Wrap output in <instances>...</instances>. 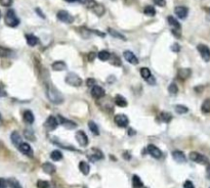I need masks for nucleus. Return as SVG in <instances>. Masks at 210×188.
Returning a JSON list of instances; mask_svg holds the SVG:
<instances>
[{
  "label": "nucleus",
  "mask_w": 210,
  "mask_h": 188,
  "mask_svg": "<svg viewBox=\"0 0 210 188\" xmlns=\"http://www.w3.org/2000/svg\"><path fill=\"white\" fill-rule=\"evenodd\" d=\"M46 96H47L48 100L52 102L53 105H61L64 101V96L63 94L55 88L51 84H47L46 85Z\"/></svg>",
  "instance_id": "nucleus-1"
},
{
  "label": "nucleus",
  "mask_w": 210,
  "mask_h": 188,
  "mask_svg": "<svg viewBox=\"0 0 210 188\" xmlns=\"http://www.w3.org/2000/svg\"><path fill=\"white\" fill-rule=\"evenodd\" d=\"M4 21L6 25L8 27H11V28H15V27L19 26L20 24V19H18V16H16L15 11H12V9L7 11V12H6L5 15Z\"/></svg>",
  "instance_id": "nucleus-2"
},
{
  "label": "nucleus",
  "mask_w": 210,
  "mask_h": 188,
  "mask_svg": "<svg viewBox=\"0 0 210 188\" xmlns=\"http://www.w3.org/2000/svg\"><path fill=\"white\" fill-rule=\"evenodd\" d=\"M66 82L71 86L79 87V86H81V84H82V79L80 78L77 74L69 73L66 77Z\"/></svg>",
  "instance_id": "nucleus-3"
},
{
  "label": "nucleus",
  "mask_w": 210,
  "mask_h": 188,
  "mask_svg": "<svg viewBox=\"0 0 210 188\" xmlns=\"http://www.w3.org/2000/svg\"><path fill=\"white\" fill-rule=\"evenodd\" d=\"M190 160H193V162L195 163H198V164H209V160L206 156H204L203 154L199 153L197 152H192L190 153Z\"/></svg>",
  "instance_id": "nucleus-4"
},
{
  "label": "nucleus",
  "mask_w": 210,
  "mask_h": 188,
  "mask_svg": "<svg viewBox=\"0 0 210 188\" xmlns=\"http://www.w3.org/2000/svg\"><path fill=\"white\" fill-rule=\"evenodd\" d=\"M87 4H88V7L90 9H92V11L94 12L98 16H102L105 13L104 5L98 4V3H96L95 1H93V0H89V1L87 2Z\"/></svg>",
  "instance_id": "nucleus-5"
},
{
  "label": "nucleus",
  "mask_w": 210,
  "mask_h": 188,
  "mask_svg": "<svg viewBox=\"0 0 210 188\" xmlns=\"http://www.w3.org/2000/svg\"><path fill=\"white\" fill-rule=\"evenodd\" d=\"M56 18H58L61 22L66 23V24H72L74 22V18L66 11H59L58 12V15H56Z\"/></svg>",
  "instance_id": "nucleus-6"
},
{
  "label": "nucleus",
  "mask_w": 210,
  "mask_h": 188,
  "mask_svg": "<svg viewBox=\"0 0 210 188\" xmlns=\"http://www.w3.org/2000/svg\"><path fill=\"white\" fill-rule=\"evenodd\" d=\"M197 49L201 55V58L205 60V62H209L210 60V49L208 46L204 44H199L197 46Z\"/></svg>",
  "instance_id": "nucleus-7"
},
{
  "label": "nucleus",
  "mask_w": 210,
  "mask_h": 188,
  "mask_svg": "<svg viewBox=\"0 0 210 188\" xmlns=\"http://www.w3.org/2000/svg\"><path fill=\"white\" fill-rule=\"evenodd\" d=\"M75 138L77 140V142L79 143L80 146H82V147L87 146L88 138H87V136H86V134L84 133V131H78L75 135Z\"/></svg>",
  "instance_id": "nucleus-8"
},
{
  "label": "nucleus",
  "mask_w": 210,
  "mask_h": 188,
  "mask_svg": "<svg viewBox=\"0 0 210 188\" xmlns=\"http://www.w3.org/2000/svg\"><path fill=\"white\" fill-rule=\"evenodd\" d=\"M58 125H59L58 120H56L53 116H49V117L47 118V120L45 121V124H44L45 128L47 129L48 131H53V130H55V129H56V127H58Z\"/></svg>",
  "instance_id": "nucleus-9"
},
{
  "label": "nucleus",
  "mask_w": 210,
  "mask_h": 188,
  "mask_svg": "<svg viewBox=\"0 0 210 188\" xmlns=\"http://www.w3.org/2000/svg\"><path fill=\"white\" fill-rule=\"evenodd\" d=\"M147 152H148L150 156H152L153 157H155V159H161V156H162V152L157 146L153 145V144L148 145V147H147Z\"/></svg>",
  "instance_id": "nucleus-10"
},
{
  "label": "nucleus",
  "mask_w": 210,
  "mask_h": 188,
  "mask_svg": "<svg viewBox=\"0 0 210 188\" xmlns=\"http://www.w3.org/2000/svg\"><path fill=\"white\" fill-rule=\"evenodd\" d=\"M114 121H115V123L117 124V126L121 127V128H125V127H127L128 123H129L128 118L126 117L125 115H117V116H115Z\"/></svg>",
  "instance_id": "nucleus-11"
},
{
  "label": "nucleus",
  "mask_w": 210,
  "mask_h": 188,
  "mask_svg": "<svg viewBox=\"0 0 210 188\" xmlns=\"http://www.w3.org/2000/svg\"><path fill=\"white\" fill-rule=\"evenodd\" d=\"M90 93H91V96L95 99H99V98H102V97L105 96L104 88H102L101 86H98V85H94L92 87Z\"/></svg>",
  "instance_id": "nucleus-12"
},
{
  "label": "nucleus",
  "mask_w": 210,
  "mask_h": 188,
  "mask_svg": "<svg viewBox=\"0 0 210 188\" xmlns=\"http://www.w3.org/2000/svg\"><path fill=\"white\" fill-rule=\"evenodd\" d=\"M19 150L22 153H24L25 156H33V150L31 148V146H30V144L26 143V142H22L20 144V146L18 147Z\"/></svg>",
  "instance_id": "nucleus-13"
},
{
  "label": "nucleus",
  "mask_w": 210,
  "mask_h": 188,
  "mask_svg": "<svg viewBox=\"0 0 210 188\" xmlns=\"http://www.w3.org/2000/svg\"><path fill=\"white\" fill-rule=\"evenodd\" d=\"M123 58H125L126 62H128L129 63H132V65H138V58L134 55V53H132L131 51H124L123 53Z\"/></svg>",
  "instance_id": "nucleus-14"
},
{
  "label": "nucleus",
  "mask_w": 210,
  "mask_h": 188,
  "mask_svg": "<svg viewBox=\"0 0 210 188\" xmlns=\"http://www.w3.org/2000/svg\"><path fill=\"white\" fill-rule=\"evenodd\" d=\"M172 157L176 163H179V164L186 163V160L185 153L182 152H179V150H174V152H172Z\"/></svg>",
  "instance_id": "nucleus-15"
},
{
  "label": "nucleus",
  "mask_w": 210,
  "mask_h": 188,
  "mask_svg": "<svg viewBox=\"0 0 210 188\" xmlns=\"http://www.w3.org/2000/svg\"><path fill=\"white\" fill-rule=\"evenodd\" d=\"M174 12H175V15H177L179 19H184L186 18V15H188L189 9L186 8V6H177V7H175Z\"/></svg>",
  "instance_id": "nucleus-16"
},
{
  "label": "nucleus",
  "mask_w": 210,
  "mask_h": 188,
  "mask_svg": "<svg viewBox=\"0 0 210 188\" xmlns=\"http://www.w3.org/2000/svg\"><path fill=\"white\" fill-rule=\"evenodd\" d=\"M192 74V70L190 69H179L178 72H177V77L181 80H186L188 78H190V76H191Z\"/></svg>",
  "instance_id": "nucleus-17"
},
{
  "label": "nucleus",
  "mask_w": 210,
  "mask_h": 188,
  "mask_svg": "<svg viewBox=\"0 0 210 188\" xmlns=\"http://www.w3.org/2000/svg\"><path fill=\"white\" fill-rule=\"evenodd\" d=\"M58 118H59V120L61 121V124H63V126L66 127L67 129H75L76 127H77V124H75L74 122H72V121L64 119V118L61 116H59Z\"/></svg>",
  "instance_id": "nucleus-18"
},
{
  "label": "nucleus",
  "mask_w": 210,
  "mask_h": 188,
  "mask_svg": "<svg viewBox=\"0 0 210 188\" xmlns=\"http://www.w3.org/2000/svg\"><path fill=\"white\" fill-rule=\"evenodd\" d=\"M42 170L43 172L46 173V174H49V175H51L55 172V167L53 166L51 163H44L42 164Z\"/></svg>",
  "instance_id": "nucleus-19"
},
{
  "label": "nucleus",
  "mask_w": 210,
  "mask_h": 188,
  "mask_svg": "<svg viewBox=\"0 0 210 188\" xmlns=\"http://www.w3.org/2000/svg\"><path fill=\"white\" fill-rule=\"evenodd\" d=\"M11 142L13 143V145H15L16 147H19L20 144L22 143V137H21V135H20L18 132H16V131H15V132L11 133Z\"/></svg>",
  "instance_id": "nucleus-20"
},
{
  "label": "nucleus",
  "mask_w": 210,
  "mask_h": 188,
  "mask_svg": "<svg viewBox=\"0 0 210 188\" xmlns=\"http://www.w3.org/2000/svg\"><path fill=\"white\" fill-rule=\"evenodd\" d=\"M26 40H27V43H28L29 46H35V45H37L39 42V39L37 37L32 35V34H27Z\"/></svg>",
  "instance_id": "nucleus-21"
},
{
  "label": "nucleus",
  "mask_w": 210,
  "mask_h": 188,
  "mask_svg": "<svg viewBox=\"0 0 210 188\" xmlns=\"http://www.w3.org/2000/svg\"><path fill=\"white\" fill-rule=\"evenodd\" d=\"M23 119L27 123V124H32L34 122L35 118H34V115H33V113L31 110H26L24 113V115H23Z\"/></svg>",
  "instance_id": "nucleus-22"
},
{
  "label": "nucleus",
  "mask_w": 210,
  "mask_h": 188,
  "mask_svg": "<svg viewBox=\"0 0 210 188\" xmlns=\"http://www.w3.org/2000/svg\"><path fill=\"white\" fill-rule=\"evenodd\" d=\"M79 170L81 171L83 175H88L90 172V167L86 162H80L79 163Z\"/></svg>",
  "instance_id": "nucleus-23"
},
{
  "label": "nucleus",
  "mask_w": 210,
  "mask_h": 188,
  "mask_svg": "<svg viewBox=\"0 0 210 188\" xmlns=\"http://www.w3.org/2000/svg\"><path fill=\"white\" fill-rule=\"evenodd\" d=\"M167 21H168V24L172 27L173 29L181 30V24L178 23V21L175 18H173V16L169 15L168 18H167Z\"/></svg>",
  "instance_id": "nucleus-24"
},
{
  "label": "nucleus",
  "mask_w": 210,
  "mask_h": 188,
  "mask_svg": "<svg viewBox=\"0 0 210 188\" xmlns=\"http://www.w3.org/2000/svg\"><path fill=\"white\" fill-rule=\"evenodd\" d=\"M115 103H116V105H118L120 107H125L126 105H127V101H126V99L121 95H116Z\"/></svg>",
  "instance_id": "nucleus-25"
},
{
  "label": "nucleus",
  "mask_w": 210,
  "mask_h": 188,
  "mask_svg": "<svg viewBox=\"0 0 210 188\" xmlns=\"http://www.w3.org/2000/svg\"><path fill=\"white\" fill-rule=\"evenodd\" d=\"M132 187L133 188H144L142 181L141 180V178L138 176L134 175L132 177Z\"/></svg>",
  "instance_id": "nucleus-26"
},
{
  "label": "nucleus",
  "mask_w": 210,
  "mask_h": 188,
  "mask_svg": "<svg viewBox=\"0 0 210 188\" xmlns=\"http://www.w3.org/2000/svg\"><path fill=\"white\" fill-rule=\"evenodd\" d=\"M52 70H66V68H67V66H66V63L64 62H53L52 63Z\"/></svg>",
  "instance_id": "nucleus-27"
},
{
  "label": "nucleus",
  "mask_w": 210,
  "mask_h": 188,
  "mask_svg": "<svg viewBox=\"0 0 210 188\" xmlns=\"http://www.w3.org/2000/svg\"><path fill=\"white\" fill-rule=\"evenodd\" d=\"M98 58L102 60V62H106V60H109L110 58H111V54H110L109 51H107V50H102V51L98 52Z\"/></svg>",
  "instance_id": "nucleus-28"
},
{
  "label": "nucleus",
  "mask_w": 210,
  "mask_h": 188,
  "mask_svg": "<svg viewBox=\"0 0 210 188\" xmlns=\"http://www.w3.org/2000/svg\"><path fill=\"white\" fill-rule=\"evenodd\" d=\"M7 183H8V186L11 188H23L22 185L20 184V182L15 179V178H9L7 180Z\"/></svg>",
  "instance_id": "nucleus-29"
},
{
  "label": "nucleus",
  "mask_w": 210,
  "mask_h": 188,
  "mask_svg": "<svg viewBox=\"0 0 210 188\" xmlns=\"http://www.w3.org/2000/svg\"><path fill=\"white\" fill-rule=\"evenodd\" d=\"M108 32H109V34L111 35V36H113V37H115V38H118V39H120V40H126V38L124 36H123L122 34H120L119 32H117L116 30H114V29H111V28H109L108 29Z\"/></svg>",
  "instance_id": "nucleus-30"
},
{
  "label": "nucleus",
  "mask_w": 210,
  "mask_h": 188,
  "mask_svg": "<svg viewBox=\"0 0 210 188\" xmlns=\"http://www.w3.org/2000/svg\"><path fill=\"white\" fill-rule=\"evenodd\" d=\"M201 110H202V113H210V98H207L204 100V102L202 103Z\"/></svg>",
  "instance_id": "nucleus-31"
},
{
  "label": "nucleus",
  "mask_w": 210,
  "mask_h": 188,
  "mask_svg": "<svg viewBox=\"0 0 210 188\" xmlns=\"http://www.w3.org/2000/svg\"><path fill=\"white\" fill-rule=\"evenodd\" d=\"M50 159L52 160H55V162H59L63 159V153L59 150H53L50 153Z\"/></svg>",
  "instance_id": "nucleus-32"
},
{
  "label": "nucleus",
  "mask_w": 210,
  "mask_h": 188,
  "mask_svg": "<svg viewBox=\"0 0 210 188\" xmlns=\"http://www.w3.org/2000/svg\"><path fill=\"white\" fill-rule=\"evenodd\" d=\"M88 128L92 132V134H94V135H98V134H99L98 125H96V124L93 122V121H89V122H88Z\"/></svg>",
  "instance_id": "nucleus-33"
},
{
  "label": "nucleus",
  "mask_w": 210,
  "mask_h": 188,
  "mask_svg": "<svg viewBox=\"0 0 210 188\" xmlns=\"http://www.w3.org/2000/svg\"><path fill=\"white\" fill-rule=\"evenodd\" d=\"M141 75H142V78L146 80V81H148V80L152 77L151 70H150L148 68H142L141 69Z\"/></svg>",
  "instance_id": "nucleus-34"
},
{
  "label": "nucleus",
  "mask_w": 210,
  "mask_h": 188,
  "mask_svg": "<svg viewBox=\"0 0 210 188\" xmlns=\"http://www.w3.org/2000/svg\"><path fill=\"white\" fill-rule=\"evenodd\" d=\"M37 187L38 188H55L50 182L44 181V180H39L37 182Z\"/></svg>",
  "instance_id": "nucleus-35"
},
{
  "label": "nucleus",
  "mask_w": 210,
  "mask_h": 188,
  "mask_svg": "<svg viewBox=\"0 0 210 188\" xmlns=\"http://www.w3.org/2000/svg\"><path fill=\"white\" fill-rule=\"evenodd\" d=\"M144 13L146 15H149V16H154L156 15V11L155 8L153 7L152 5H148L146 6L145 9H144Z\"/></svg>",
  "instance_id": "nucleus-36"
},
{
  "label": "nucleus",
  "mask_w": 210,
  "mask_h": 188,
  "mask_svg": "<svg viewBox=\"0 0 210 188\" xmlns=\"http://www.w3.org/2000/svg\"><path fill=\"white\" fill-rule=\"evenodd\" d=\"M11 54V51L3 46H0V58H8Z\"/></svg>",
  "instance_id": "nucleus-37"
},
{
  "label": "nucleus",
  "mask_w": 210,
  "mask_h": 188,
  "mask_svg": "<svg viewBox=\"0 0 210 188\" xmlns=\"http://www.w3.org/2000/svg\"><path fill=\"white\" fill-rule=\"evenodd\" d=\"M175 112L177 113H181V115H182V113H186L189 112V109L185 105H175Z\"/></svg>",
  "instance_id": "nucleus-38"
},
{
  "label": "nucleus",
  "mask_w": 210,
  "mask_h": 188,
  "mask_svg": "<svg viewBox=\"0 0 210 188\" xmlns=\"http://www.w3.org/2000/svg\"><path fill=\"white\" fill-rule=\"evenodd\" d=\"M24 136H25V138H26V139H28V140H30V141H35V140H36V137H35V135H34V133L31 132V131H29V130H25Z\"/></svg>",
  "instance_id": "nucleus-39"
},
{
  "label": "nucleus",
  "mask_w": 210,
  "mask_h": 188,
  "mask_svg": "<svg viewBox=\"0 0 210 188\" xmlns=\"http://www.w3.org/2000/svg\"><path fill=\"white\" fill-rule=\"evenodd\" d=\"M160 117H161V120L163 121V122H165V123H169V122H170V120H172L171 115H170V113H161Z\"/></svg>",
  "instance_id": "nucleus-40"
},
{
  "label": "nucleus",
  "mask_w": 210,
  "mask_h": 188,
  "mask_svg": "<svg viewBox=\"0 0 210 188\" xmlns=\"http://www.w3.org/2000/svg\"><path fill=\"white\" fill-rule=\"evenodd\" d=\"M168 91L170 94H176L178 91V88H177V85H176L175 83H171L170 85L168 87Z\"/></svg>",
  "instance_id": "nucleus-41"
},
{
  "label": "nucleus",
  "mask_w": 210,
  "mask_h": 188,
  "mask_svg": "<svg viewBox=\"0 0 210 188\" xmlns=\"http://www.w3.org/2000/svg\"><path fill=\"white\" fill-rule=\"evenodd\" d=\"M0 4L7 7V6H11L12 4V0H0Z\"/></svg>",
  "instance_id": "nucleus-42"
},
{
  "label": "nucleus",
  "mask_w": 210,
  "mask_h": 188,
  "mask_svg": "<svg viewBox=\"0 0 210 188\" xmlns=\"http://www.w3.org/2000/svg\"><path fill=\"white\" fill-rule=\"evenodd\" d=\"M156 5L160 6V7H163V6L166 5V0H153Z\"/></svg>",
  "instance_id": "nucleus-43"
},
{
  "label": "nucleus",
  "mask_w": 210,
  "mask_h": 188,
  "mask_svg": "<svg viewBox=\"0 0 210 188\" xmlns=\"http://www.w3.org/2000/svg\"><path fill=\"white\" fill-rule=\"evenodd\" d=\"M7 181L5 179H3V178H0V188H7Z\"/></svg>",
  "instance_id": "nucleus-44"
},
{
  "label": "nucleus",
  "mask_w": 210,
  "mask_h": 188,
  "mask_svg": "<svg viewBox=\"0 0 210 188\" xmlns=\"http://www.w3.org/2000/svg\"><path fill=\"white\" fill-rule=\"evenodd\" d=\"M184 188H195V186H194V184H193L192 181L186 180L184 184Z\"/></svg>",
  "instance_id": "nucleus-45"
},
{
  "label": "nucleus",
  "mask_w": 210,
  "mask_h": 188,
  "mask_svg": "<svg viewBox=\"0 0 210 188\" xmlns=\"http://www.w3.org/2000/svg\"><path fill=\"white\" fill-rule=\"evenodd\" d=\"M179 49H181V47H179V45L177 44V43H175V44H173L171 46V50H173L174 52H178Z\"/></svg>",
  "instance_id": "nucleus-46"
},
{
  "label": "nucleus",
  "mask_w": 210,
  "mask_h": 188,
  "mask_svg": "<svg viewBox=\"0 0 210 188\" xmlns=\"http://www.w3.org/2000/svg\"><path fill=\"white\" fill-rule=\"evenodd\" d=\"M95 83V80L94 79H87V81H86V84H87V86H93Z\"/></svg>",
  "instance_id": "nucleus-47"
},
{
  "label": "nucleus",
  "mask_w": 210,
  "mask_h": 188,
  "mask_svg": "<svg viewBox=\"0 0 210 188\" xmlns=\"http://www.w3.org/2000/svg\"><path fill=\"white\" fill-rule=\"evenodd\" d=\"M206 175H207V178L210 180V164H207V170H206Z\"/></svg>",
  "instance_id": "nucleus-48"
},
{
  "label": "nucleus",
  "mask_w": 210,
  "mask_h": 188,
  "mask_svg": "<svg viewBox=\"0 0 210 188\" xmlns=\"http://www.w3.org/2000/svg\"><path fill=\"white\" fill-rule=\"evenodd\" d=\"M36 12L38 13V15H41V18H42V19H45V15H43V13H42V11H40L39 8H36Z\"/></svg>",
  "instance_id": "nucleus-49"
},
{
  "label": "nucleus",
  "mask_w": 210,
  "mask_h": 188,
  "mask_svg": "<svg viewBox=\"0 0 210 188\" xmlns=\"http://www.w3.org/2000/svg\"><path fill=\"white\" fill-rule=\"evenodd\" d=\"M95 56H96V55L94 54V53H92V52H91L90 54L88 55V60H90V62H92V60L94 59V58H95Z\"/></svg>",
  "instance_id": "nucleus-50"
},
{
  "label": "nucleus",
  "mask_w": 210,
  "mask_h": 188,
  "mask_svg": "<svg viewBox=\"0 0 210 188\" xmlns=\"http://www.w3.org/2000/svg\"><path fill=\"white\" fill-rule=\"evenodd\" d=\"M3 96H6V92L0 87V97H3Z\"/></svg>",
  "instance_id": "nucleus-51"
},
{
  "label": "nucleus",
  "mask_w": 210,
  "mask_h": 188,
  "mask_svg": "<svg viewBox=\"0 0 210 188\" xmlns=\"http://www.w3.org/2000/svg\"><path fill=\"white\" fill-rule=\"evenodd\" d=\"M78 1L80 2V3H82V4H86V3H87L89 0H78Z\"/></svg>",
  "instance_id": "nucleus-52"
},
{
  "label": "nucleus",
  "mask_w": 210,
  "mask_h": 188,
  "mask_svg": "<svg viewBox=\"0 0 210 188\" xmlns=\"http://www.w3.org/2000/svg\"><path fill=\"white\" fill-rule=\"evenodd\" d=\"M124 156H125L124 157H125L126 160H130V159H131V156H128L127 152H125V153H124Z\"/></svg>",
  "instance_id": "nucleus-53"
},
{
  "label": "nucleus",
  "mask_w": 210,
  "mask_h": 188,
  "mask_svg": "<svg viewBox=\"0 0 210 188\" xmlns=\"http://www.w3.org/2000/svg\"><path fill=\"white\" fill-rule=\"evenodd\" d=\"M207 19H208V21H210V9L208 11V13H207Z\"/></svg>",
  "instance_id": "nucleus-54"
},
{
  "label": "nucleus",
  "mask_w": 210,
  "mask_h": 188,
  "mask_svg": "<svg viewBox=\"0 0 210 188\" xmlns=\"http://www.w3.org/2000/svg\"><path fill=\"white\" fill-rule=\"evenodd\" d=\"M128 134L130 135V134H134V132H133V130H130V129H129V130H128Z\"/></svg>",
  "instance_id": "nucleus-55"
},
{
  "label": "nucleus",
  "mask_w": 210,
  "mask_h": 188,
  "mask_svg": "<svg viewBox=\"0 0 210 188\" xmlns=\"http://www.w3.org/2000/svg\"><path fill=\"white\" fill-rule=\"evenodd\" d=\"M67 2H75V1H77V0H66Z\"/></svg>",
  "instance_id": "nucleus-56"
},
{
  "label": "nucleus",
  "mask_w": 210,
  "mask_h": 188,
  "mask_svg": "<svg viewBox=\"0 0 210 188\" xmlns=\"http://www.w3.org/2000/svg\"><path fill=\"white\" fill-rule=\"evenodd\" d=\"M0 19H1V12H0Z\"/></svg>",
  "instance_id": "nucleus-57"
},
{
  "label": "nucleus",
  "mask_w": 210,
  "mask_h": 188,
  "mask_svg": "<svg viewBox=\"0 0 210 188\" xmlns=\"http://www.w3.org/2000/svg\"><path fill=\"white\" fill-rule=\"evenodd\" d=\"M0 119H1V116H0Z\"/></svg>",
  "instance_id": "nucleus-58"
}]
</instances>
